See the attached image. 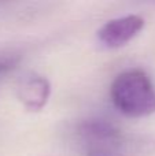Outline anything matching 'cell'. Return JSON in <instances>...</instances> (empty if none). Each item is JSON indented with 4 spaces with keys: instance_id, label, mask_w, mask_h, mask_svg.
<instances>
[{
    "instance_id": "2",
    "label": "cell",
    "mask_w": 155,
    "mask_h": 156,
    "mask_svg": "<svg viewBox=\"0 0 155 156\" xmlns=\"http://www.w3.org/2000/svg\"><path fill=\"white\" fill-rule=\"evenodd\" d=\"M80 134L87 145V156H121L122 136L111 123L103 121L85 122Z\"/></svg>"
},
{
    "instance_id": "1",
    "label": "cell",
    "mask_w": 155,
    "mask_h": 156,
    "mask_svg": "<svg viewBox=\"0 0 155 156\" xmlns=\"http://www.w3.org/2000/svg\"><path fill=\"white\" fill-rule=\"evenodd\" d=\"M113 104L120 112L132 118L155 112V88L143 70H128L117 76L110 88Z\"/></svg>"
},
{
    "instance_id": "4",
    "label": "cell",
    "mask_w": 155,
    "mask_h": 156,
    "mask_svg": "<svg viewBox=\"0 0 155 156\" xmlns=\"http://www.w3.org/2000/svg\"><path fill=\"white\" fill-rule=\"evenodd\" d=\"M51 94V85L45 77L32 76L23 78L18 85V99L27 111L37 112L45 107Z\"/></svg>"
},
{
    "instance_id": "3",
    "label": "cell",
    "mask_w": 155,
    "mask_h": 156,
    "mask_svg": "<svg viewBox=\"0 0 155 156\" xmlns=\"http://www.w3.org/2000/svg\"><path fill=\"white\" fill-rule=\"evenodd\" d=\"M144 27V19L139 15H126L106 22L98 30V38L107 48H120L135 38Z\"/></svg>"
},
{
    "instance_id": "5",
    "label": "cell",
    "mask_w": 155,
    "mask_h": 156,
    "mask_svg": "<svg viewBox=\"0 0 155 156\" xmlns=\"http://www.w3.org/2000/svg\"><path fill=\"white\" fill-rule=\"evenodd\" d=\"M7 69H10V62H0V73L5 71Z\"/></svg>"
}]
</instances>
